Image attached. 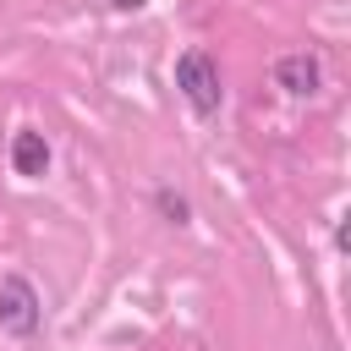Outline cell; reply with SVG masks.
<instances>
[{
  "mask_svg": "<svg viewBox=\"0 0 351 351\" xmlns=\"http://www.w3.org/2000/svg\"><path fill=\"white\" fill-rule=\"evenodd\" d=\"M176 88L186 93V104H192L197 115H214L219 99H225V88H219V66H214L203 49H186V55L176 60Z\"/></svg>",
  "mask_w": 351,
  "mask_h": 351,
  "instance_id": "6da1fadb",
  "label": "cell"
},
{
  "mask_svg": "<svg viewBox=\"0 0 351 351\" xmlns=\"http://www.w3.org/2000/svg\"><path fill=\"white\" fill-rule=\"evenodd\" d=\"M38 318H44L38 291H33L22 274H5V280H0V329H5V335H33Z\"/></svg>",
  "mask_w": 351,
  "mask_h": 351,
  "instance_id": "7a4b0ae2",
  "label": "cell"
},
{
  "mask_svg": "<svg viewBox=\"0 0 351 351\" xmlns=\"http://www.w3.org/2000/svg\"><path fill=\"white\" fill-rule=\"evenodd\" d=\"M274 82H280L285 93L307 99V93H318V60H313V55H280V60H274Z\"/></svg>",
  "mask_w": 351,
  "mask_h": 351,
  "instance_id": "3957f363",
  "label": "cell"
},
{
  "mask_svg": "<svg viewBox=\"0 0 351 351\" xmlns=\"http://www.w3.org/2000/svg\"><path fill=\"white\" fill-rule=\"evenodd\" d=\"M11 170L27 176V181H38V176L49 170V143H44V132H16V137H11Z\"/></svg>",
  "mask_w": 351,
  "mask_h": 351,
  "instance_id": "277c9868",
  "label": "cell"
},
{
  "mask_svg": "<svg viewBox=\"0 0 351 351\" xmlns=\"http://www.w3.org/2000/svg\"><path fill=\"white\" fill-rule=\"evenodd\" d=\"M159 208H165V214H170V219H176V225H181V219H186V203H181V197H170V192H159Z\"/></svg>",
  "mask_w": 351,
  "mask_h": 351,
  "instance_id": "5b68a950",
  "label": "cell"
},
{
  "mask_svg": "<svg viewBox=\"0 0 351 351\" xmlns=\"http://www.w3.org/2000/svg\"><path fill=\"white\" fill-rule=\"evenodd\" d=\"M115 5H121V11H137V5H143V0H115Z\"/></svg>",
  "mask_w": 351,
  "mask_h": 351,
  "instance_id": "8992f818",
  "label": "cell"
}]
</instances>
